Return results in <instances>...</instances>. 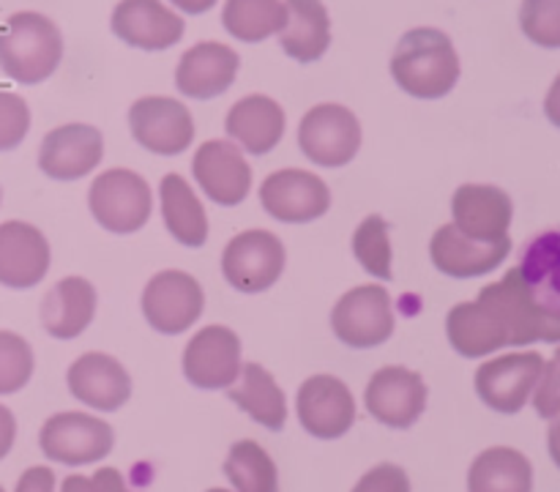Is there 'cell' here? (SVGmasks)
Returning a JSON list of instances; mask_svg holds the SVG:
<instances>
[{"mask_svg": "<svg viewBox=\"0 0 560 492\" xmlns=\"http://www.w3.org/2000/svg\"><path fill=\"white\" fill-rule=\"evenodd\" d=\"M459 71L457 49L438 27L408 31L394 49V82L416 98H443L459 82Z\"/></svg>", "mask_w": 560, "mask_h": 492, "instance_id": "6da1fadb", "label": "cell"}, {"mask_svg": "<svg viewBox=\"0 0 560 492\" xmlns=\"http://www.w3.org/2000/svg\"><path fill=\"white\" fill-rule=\"evenodd\" d=\"M63 58V36L49 16L16 11L0 36V69L20 85H38L55 74Z\"/></svg>", "mask_w": 560, "mask_h": 492, "instance_id": "7a4b0ae2", "label": "cell"}, {"mask_svg": "<svg viewBox=\"0 0 560 492\" xmlns=\"http://www.w3.org/2000/svg\"><path fill=\"white\" fill-rule=\"evenodd\" d=\"M479 304H485L498 317L512 348L534 342H560V317L547 312L530 295L528 284L520 277V268H512L501 282L487 284L479 293Z\"/></svg>", "mask_w": 560, "mask_h": 492, "instance_id": "3957f363", "label": "cell"}, {"mask_svg": "<svg viewBox=\"0 0 560 492\" xmlns=\"http://www.w3.org/2000/svg\"><path fill=\"white\" fill-rule=\"evenodd\" d=\"M88 206H91L93 219L109 233H137L151 219V186L135 169H107V173L96 175V180L91 184Z\"/></svg>", "mask_w": 560, "mask_h": 492, "instance_id": "277c9868", "label": "cell"}, {"mask_svg": "<svg viewBox=\"0 0 560 492\" xmlns=\"http://www.w3.org/2000/svg\"><path fill=\"white\" fill-rule=\"evenodd\" d=\"M331 328L342 344L370 350L394 333L392 295L383 284H359L348 290L331 309Z\"/></svg>", "mask_w": 560, "mask_h": 492, "instance_id": "5b68a950", "label": "cell"}, {"mask_svg": "<svg viewBox=\"0 0 560 492\" xmlns=\"http://www.w3.org/2000/svg\"><path fill=\"white\" fill-rule=\"evenodd\" d=\"M299 148L320 167H345L361 148V124L342 104H317L301 118Z\"/></svg>", "mask_w": 560, "mask_h": 492, "instance_id": "8992f818", "label": "cell"}, {"mask_svg": "<svg viewBox=\"0 0 560 492\" xmlns=\"http://www.w3.org/2000/svg\"><path fill=\"white\" fill-rule=\"evenodd\" d=\"M113 443L115 432L107 421L77 413V410L49 415L42 426V435H38L44 457L63 465L98 462L113 452Z\"/></svg>", "mask_w": 560, "mask_h": 492, "instance_id": "52a82bcc", "label": "cell"}, {"mask_svg": "<svg viewBox=\"0 0 560 492\" xmlns=\"http://www.w3.org/2000/svg\"><path fill=\"white\" fill-rule=\"evenodd\" d=\"M284 244L268 230H244L222 255L224 279L241 293H262L279 282L284 271Z\"/></svg>", "mask_w": 560, "mask_h": 492, "instance_id": "ba28073f", "label": "cell"}, {"mask_svg": "<svg viewBox=\"0 0 560 492\" xmlns=\"http://www.w3.org/2000/svg\"><path fill=\"white\" fill-rule=\"evenodd\" d=\"M142 315L159 333H184L195 326L206 306L200 282L191 273L170 268L159 271L142 290Z\"/></svg>", "mask_w": 560, "mask_h": 492, "instance_id": "9c48e42d", "label": "cell"}, {"mask_svg": "<svg viewBox=\"0 0 560 492\" xmlns=\"http://www.w3.org/2000/svg\"><path fill=\"white\" fill-rule=\"evenodd\" d=\"M541 370H545V359L534 350L498 355L476 370V394L498 413H520L530 394L536 391Z\"/></svg>", "mask_w": 560, "mask_h": 492, "instance_id": "30bf717a", "label": "cell"}, {"mask_svg": "<svg viewBox=\"0 0 560 492\" xmlns=\"http://www.w3.org/2000/svg\"><path fill=\"white\" fill-rule=\"evenodd\" d=\"M129 126L135 140L156 156H178L195 140L191 113L170 96L137 98L129 109Z\"/></svg>", "mask_w": 560, "mask_h": 492, "instance_id": "8fae6325", "label": "cell"}, {"mask_svg": "<svg viewBox=\"0 0 560 492\" xmlns=\"http://www.w3.org/2000/svg\"><path fill=\"white\" fill-rule=\"evenodd\" d=\"M260 202L277 222H315L331 208V189L326 180L306 169H279L260 186Z\"/></svg>", "mask_w": 560, "mask_h": 492, "instance_id": "7c38bea8", "label": "cell"}, {"mask_svg": "<svg viewBox=\"0 0 560 492\" xmlns=\"http://www.w3.org/2000/svg\"><path fill=\"white\" fill-rule=\"evenodd\" d=\"M364 405L372 419L394 430H408L427 408V386L408 366H383L366 383Z\"/></svg>", "mask_w": 560, "mask_h": 492, "instance_id": "4fadbf2b", "label": "cell"}, {"mask_svg": "<svg viewBox=\"0 0 560 492\" xmlns=\"http://www.w3.org/2000/svg\"><path fill=\"white\" fill-rule=\"evenodd\" d=\"M295 408H299L301 426L320 441L342 437L355 421L353 394L334 375L306 377L299 388Z\"/></svg>", "mask_w": 560, "mask_h": 492, "instance_id": "5bb4252c", "label": "cell"}, {"mask_svg": "<svg viewBox=\"0 0 560 492\" xmlns=\"http://www.w3.org/2000/svg\"><path fill=\"white\" fill-rule=\"evenodd\" d=\"M184 375L197 388H230L241 375V339L228 326H206L184 350Z\"/></svg>", "mask_w": 560, "mask_h": 492, "instance_id": "9a60e30c", "label": "cell"}, {"mask_svg": "<svg viewBox=\"0 0 560 492\" xmlns=\"http://www.w3.org/2000/svg\"><path fill=\"white\" fill-rule=\"evenodd\" d=\"M104 137L96 126L66 124L49 131L38 148V167L52 180H77L102 164Z\"/></svg>", "mask_w": 560, "mask_h": 492, "instance_id": "2e32d148", "label": "cell"}, {"mask_svg": "<svg viewBox=\"0 0 560 492\" xmlns=\"http://www.w3.org/2000/svg\"><path fill=\"white\" fill-rule=\"evenodd\" d=\"M191 175L217 206H238L252 189V167L230 140H208L191 159Z\"/></svg>", "mask_w": 560, "mask_h": 492, "instance_id": "e0dca14e", "label": "cell"}, {"mask_svg": "<svg viewBox=\"0 0 560 492\" xmlns=\"http://www.w3.org/2000/svg\"><path fill=\"white\" fill-rule=\"evenodd\" d=\"M512 251V238L476 241L459 233L454 224H443L430 241V257L435 268L454 279H474L495 271Z\"/></svg>", "mask_w": 560, "mask_h": 492, "instance_id": "ac0fdd59", "label": "cell"}, {"mask_svg": "<svg viewBox=\"0 0 560 492\" xmlns=\"http://www.w3.org/2000/svg\"><path fill=\"white\" fill-rule=\"evenodd\" d=\"M109 25L120 42L148 52L170 49L184 36V20L162 0H120Z\"/></svg>", "mask_w": 560, "mask_h": 492, "instance_id": "d6986e66", "label": "cell"}, {"mask_svg": "<svg viewBox=\"0 0 560 492\" xmlns=\"http://www.w3.org/2000/svg\"><path fill=\"white\" fill-rule=\"evenodd\" d=\"M49 271V244L33 224L11 219L0 224V284L11 290L36 288Z\"/></svg>", "mask_w": 560, "mask_h": 492, "instance_id": "ffe728a7", "label": "cell"}, {"mask_svg": "<svg viewBox=\"0 0 560 492\" xmlns=\"http://www.w3.org/2000/svg\"><path fill=\"white\" fill-rule=\"evenodd\" d=\"M241 58L233 47L219 42H200L186 49L175 69V87L184 96L208 102L213 96H222L238 77Z\"/></svg>", "mask_w": 560, "mask_h": 492, "instance_id": "44dd1931", "label": "cell"}, {"mask_svg": "<svg viewBox=\"0 0 560 492\" xmlns=\"http://www.w3.org/2000/svg\"><path fill=\"white\" fill-rule=\"evenodd\" d=\"M454 227L476 241H498L509 235L514 206L512 197L490 184H465L452 197Z\"/></svg>", "mask_w": 560, "mask_h": 492, "instance_id": "7402d4cb", "label": "cell"}, {"mask_svg": "<svg viewBox=\"0 0 560 492\" xmlns=\"http://www.w3.org/2000/svg\"><path fill=\"white\" fill-rule=\"evenodd\" d=\"M69 391L88 408L113 410L124 408L131 397V377L118 359L107 353H85L69 366Z\"/></svg>", "mask_w": 560, "mask_h": 492, "instance_id": "603a6c76", "label": "cell"}, {"mask_svg": "<svg viewBox=\"0 0 560 492\" xmlns=\"http://www.w3.org/2000/svg\"><path fill=\"white\" fill-rule=\"evenodd\" d=\"M284 126H288V118H284L279 102H273L271 96H260V93H252V96L235 102L224 120V131L230 134V140H235V145L255 156H266L282 142Z\"/></svg>", "mask_w": 560, "mask_h": 492, "instance_id": "cb8c5ba5", "label": "cell"}, {"mask_svg": "<svg viewBox=\"0 0 560 492\" xmlns=\"http://www.w3.org/2000/svg\"><path fill=\"white\" fill-rule=\"evenodd\" d=\"M96 315V288L82 277H66L44 295L42 323L49 337L74 339Z\"/></svg>", "mask_w": 560, "mask_h": 492, "instance_id": "d4e9b609", "label": "cell"}, {"mask_svg": "<svg viewBox=\"0 0 560 492\" xmlns=\"http://www.w3.org/2000/svg\"><path fill=\"white\" fill-rule=\"evenodd\" d=\"M517 268L530 295L547 312L560 317V224L525 241Z\"/></svg>", "mask_w": 560, "mask_h": 492, "instance_id": "484cf974", "label": "cell"}, {"mask_svg": "<svg viewBox=\"0 0 560 492\" xmlns=\"http://www.w3.org/2000/svg\"><path fill=\"white\" fill-rule=\"evenodd\" d=\"M288 22L279 31V44L299 63H315L331 44V20L323 0H284Z\"/></svg>", "mask_w": 560, "mask_h": 492, "instance_id": "4316f807", "label": "cell"}, {"mask_svg": "<svg viewBox=\"0 0 560 492\" xmlns=\"http://www.w3.org/2000/svg\"><path fill=\"white\" fill-rule=\"evenodd\" d=\"M228 397L266 430L279 432L288 421V402H284L282 388L277 386L271 372L257 361L241 364V375L228 388Z\"/></svg>", "mask_w": 560, "mask_h": 492, "instance_id": "83f0119b", "label": "cell"}, {"mask_svg": "<svg viewBox=\"0 0 560 492\" xmlns=\"http://www.w3.org/2000/svg\"><path fill=\"white\" fill-rule=\"evenodd\" d=\"M446 333L452 348L465 359H479L492 350L509 348L498 317L479 301H463L446 315Z\"/></svg>", "mask_w": 560, "mask_h": 492, "instance_id": "f1b7e54d", "label": "cell"}, {"mask_svg": "<svg viewBox=\"0 0 560 492\" xmlns=\"http://www.w3.org/2000/svg\"><path fill=\"white\" fill-rule=\"evenodd\" d=\"M159 197H162V219L170 235L178 244L200 249L208 241V216L184 175H164L162 186H159Z\"/></svg>", "mask_w": 560, "mask_h": 492, "instance_id": "f546056e", "label": "cell"}, {"mask_svg": "<svg viewBox=\"0 0 560 492\" xmlns=\"http://www.w3.org/2000/svg\"><path fill=\"white\" fill-rule=\"evenodd\" d=\"M468 492H534L530 459L517 448H487L470 465Z\"/></svg>", "mask_w": 560, "mask_h": 492, "instance_id": "4dcf8cb0", "label": "cell"}, {"mask_svg": "<svg viewBox=\"0 0 560 492\" xmlns=\"http://www.w3.org/2000/svg\"><path fill=\"white\" fill-rule=\"evenodd\" d=\"M224 31L244 44H260L279 36L288 22L284 0H228L222 11Z\"/></svg>", "mask_w": 560, "mask_h": 492, "instance_id": "1f68e13d", "label": "cell"}, {"mask_svg": "<svg viewBox=\"0 0 560 492\" xmlns=\"http://www.w3.org/2000/svg\"><path fill=\"white\" fill-rule=\"evenodd\" d=\"M224 473L235 492H279V473L271 454L255 441H238L224 459Z\"/></svg>", "mask_w": 560, "mask_h": 492, "instance_id": "d6a6232c", "label": "cell"}, {"mask_svg": "<svg viewBox=\"0 0 560 492\" xmlns=\"http://www.w3.org/2000/svg\"><path fill=\"white\" fill-rule=\"evenodd\" d=\"M353 255L370 277L383 279V282L392 279V238H388L386 219L372 213L355 227Z\"/></svg>", "mask_w": 560, "mask_h": 492, "instance_id": "836d02e7", "label": "cell"}, {"mask_svg": "<svg viewBox=\"0 0 560 492\" xmlns=\"http://www.w3.org/2000/svg\"><path fill=\"white\" fill-rule=\"evenodd\" d=\"M33 366L36 359L27 339L14 331H0V394H16L25 388Z\"/></svg>", "mask_w": 560, "mask_h": 492, "instance_id": "e575fe53", "label": "cell"}, {"mask_svg": "<svg viewBox=\"0 0 560 492\" xmlns=\"http://www.w3.org/2000/svg\"><path fill=\"white\" fill-rule=\"evenodd\" d=\"M520 25L539 47L560 49V0H523Z\"/></svg>", "mask_w": 560, "mask_h": 492, "instance_id": "d590c367", "label": "cell"}, {"mask_svg": "<svg viewBox=\"0 0 560 492\" xmlns=\"http://www.w3.org/2000/svg\"><path fill=\"white\" fill-rule=\"evenodd\" d=\"M31 129V109L20 93L0 91V153L14 151Z\"/></svg>", "mask_w": 560, "mask_h": 492, "instance_id": "8d00e7d4", "label": "cell"}, {"mask_svg": "<svg viewBox=\"0 0 560 492\" xmlns=\"http://www.w3.org/2000/svg\"><path fill=\"white\" fill-rule=\"evenodd\" d=\"M534 405L541 419H556L560 413V348L556 350L550 364L545 361V370H541L539 383H536Z\"/></svg>", "mask_w": 560, "mask_h": 492, "instance_id": "74e56055", "label": "cell"}, {"mask_svg": "<svg viewBox=\"0 0 560 492\" xmlns=\"http://www.w3.org/2000/svg\"><path fill=\"white\" fill-rule=\"evenodd\" d=\"M353 492H410V481L399 465L383 462L366 470L359 484L353 487Z\"/></svg>", "mask_w": 560, "mask_h": 492, "instance_id": "f35d334b", "label": "cell"}, {"mask_svg": "<svg viewBox=\"0 0 560 492\" xmlns=\"http://www.w3.org/2000/svg\"><path fill=\"white\" fill-rule=\"evenodd\" d=\"M60 492H131L118 468H102L93 476H66Z\"/></svg>", "mask_w": 560, "mask_h": 492, "instance_id": "ab89813d", "label": "cell"}, {"mask_svg": "<svg viewBox=\"0 0 560 492\" xmlns=\"http://www.w3.org/2000/svg\"><path fill=\"white\" fill-rule=\"evenodd\" d=\"M16 492H55V473L47 465L27 468L16 481Z\"/></svg>", "mask_w": 560, "mask_h": 492, "instance_id": "60d3db41", "label": "cell"}, {"mask_svg": "<svg viewBox=\"0 0 560 492\" xmlns=\"http://www.w3.org/2000/svg\"><path fill=\"white\" fill-rule=\"evenodd\" d=\"M16 437V419L5 405H0V459L11 452Z\"/></svg>", "mask_w": 560, "mask_h": 492, "instance_id": "b9f144b4", "label": "cell"}, {"mask_svg": "<svg viewBox=\"0 0 560 492\" xmlns=\"http://www.w3.org/2000/svg\"><path fill=\"white\" fill-rule=\"evenodd\" d=\"M545 113H547V118L552 120V126H558L560 129V74L556 77V82H552L550 93H547Z\"/></svg>", "mask_w": 560, "mask_h": 492, "instance_id": "7bdbcfd3", "label": "cell"}, {"mask_svg": "<svg viewBox=\"0 0 560 492\" xmlns=\"http://www.w3.org/2000/svg\"><path fill=\"white\" fill-rule=\"evenodd\" d=\"M170 3L178 5L186 14H206V11H211L217 5V0H170Z\"/></svg>", "mask_w": 560, "mask_h": 492, "instance_id": "ee69618b", "label": "cell"}, {"mask_svg": "<svg viewBox=\"0 0 560 492\" xmlns=\"http://www.w3.org/2000/svg\"><path fill=\"white\" fill-rule=\"evenodd\" d=\"M547 446H550L552 459H556V465L560 468V413L552 419L550 435H547Z\"/></svg>", "mask_w": 560, "mask_h": 492, "instance_id": "f6af8a7d", "label": "cell"}, {"mask_svg": "<svg viewBox=\"0 0 560 492\" xmlns=\"http://www.w3.org/2000/svg\"><path fill=\"white\" fill-rule=\"evenodd\" d=\"M208 492H230V490H222V487H213V490H208Z\"/></svg>", "mask_w": 560, "mask_h": 492, "instance_id": "bcb514c9", "label": "cell"}, {"mask_svg": "<svg viewBox=\"0 0 560 492\" xmlns=\"http://www.w3.org/2000/svg\"><path fill=\"white\" fill-rule=\"evenodd\" d=\"M0 492H5V490H3V487H0Z\"/></svg>", "mask_w": 560, "mask_h": 492, "instance_id": "7dc6e473", "label": "cell"}]
</instances>
